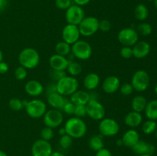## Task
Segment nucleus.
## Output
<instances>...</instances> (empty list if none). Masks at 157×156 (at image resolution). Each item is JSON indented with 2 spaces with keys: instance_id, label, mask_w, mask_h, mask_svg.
Returning a JSON list of instances; mask_svg holds the SVG:
<instances>
[{
  "instance_id": "bb28decb",
  "label": "nucleus",
  "mask_w": 157,
  "mask_h": 156,
  "mask_svg": "<svg viewBox=\"0 0 157 156\" xmlns=\"http://www.w3.org/2000/svg\"><path fill=\"white\" fill-rule=\"evenodd\" d=\"M71 52V45L64 41H59L55 45V53L61 56L67 57Z\"/></svg>"
},
{
  "instance_id": "20e7f679",
  "label": "nucleus",
  "mask_w": 157,
  "mask_h": 156,
  "mask_svg": "<svg viewBox=\"0 0 157 156\" xmlns=\"http://www.w3.org/2000/svg\"><path fill=\"white\" fill-rule=\"evenodd\" d=\"M25 110L29 117L32 119H39L43 117L47 111V105L41 99H34L28 101Z\"/></svg>"
},
{
  "instance_id": "6e6d98bb",
  "label": "nucleus",
  "mask_w": 157,
  "mask_h": 156,
  "mask_svg": "<svg viewBox=\"0 0 157 156\" xmlns=\"http://www.w3.org/2000/svg\"><path fill=\"white\" fill-rule=\"evenodd\" d=\"M154 6L156 7V9H157V0H154Z\"/></svg>"
},
{
  "instance_id": "dca6fc26",
  "label": "nucleus",
  "mask_w": 157,
  "mask_h": 156,
  "mask_svg": "<svg viewBox=\"0 0 157 156\" xmlns=\"http://www.w3.org/2000/svg\"><path fill=\"white\" fill-rule=\"evenodd\" d=\"M121 85V80L117 76H109L103 81L102 89L106 93L112 94L119 90Z\"/></svg>"
},
{
  "instance_id": "b1692460",
  "label": "nucleus",
  "mask_w": 157,
  "mask_h": 156,
  "mask_svg": "<svg viewBox=\"0 0 157 156\" xmlns=\"http://www.w3.org/2000/svg\"><path fill=\"white\" fill-rule=\"evenodd\" d=\"M100 82H101V78L99 75L97 74L96 73H90L85 76L83 84L86 90L91 91L95 90L99 86Z\"/></svg>"
},
{
  "instance_id": "58836bf2",
  "label": "nucleus",
  "mask_w": 157,
  "mask_h": 156,
  "mask_svg": "<svg viewBox=\"0 0 157 156\" xmlns=\"http://www.w3.org/2000/svg\"><path fill=\"white\" fill-rule=\"evenodd\" d=\"M71 5V0H55L56 7L61 10H67Z\"/></svg>"
},
{
  "instance_id": "7ed1b4c3",
  "label": "nucleus",
  "mask_w": 157,
  "mask_h": 156,
  "mask_svg": "<svg viewBox=\"0 0 157 156\" xmlns=\"http://www.w3.org/2000/svg\"><path fill=\"white\" fill-rule=\"evenodd\" d=\"M79 83L78 80L71 76H65L56 82L57 92L65 96H70L78 90Z\"/></svg>"
},
{
  "instance_id": "ea45409f",
  "label": "nucleus",
  "mask_w": 157,
  "mask_h": 156,
  "mask_svg": "<svg viewBox=\"0 0 157 156\" xmlns=\"http://www.w3.org/2000/svg\"><path fill=\"white\" fill-rule=\"evenodd\" d=\"M74 115L78 118H82L84 116H87L86 105H75V110Z\"/></svg>"
},
{
  "instance_id": "1a4fd4ad",
  "label": "nucleus",
  "mask_w": 157,
  "mask_h": 156,
  "mask_svg": "<svg viewBox=\"0 0 157 156\" xmlns=\"http://www.w3.org/2000/svg\"><path fill=\"white\" fill-rule=\"evenodd\" d=\"M117 39L123 46L133 47L139 41V35L136 29L133 28H125L119 32Z\"/></svg>"
},
{
  "instance_id": "79ce46f5",
  "label": "nucleus",
  "mask_w": 157,
  "mask_h": 156,
  "mask_svg": "<svg viewBox=\"0 0 157 156\" xmlns=\"http://www.w3.org/2000/svg\"><path fill=\"white\" fill-rule=\"evenodd\" d=\"M111 28V23L109 20L103 19L99 21V30L103 32H107Z\"/></svg>"
},
{
  "instance_id": "f8f14e48",
  "label": "nucleus",
  "mask_w": 157,
  "mask_h": 156,
  "mask_svg": "<svg viewBox=\"0 0 157 156\" xmlns=\"http://www.w3.org/2000/svg\"><path fill=\"white\" fill-rule=\"evenodd\" d=\"M85 17V13L81 6L71 5L65 12V20L67 24L78 25Z\"/></svg>"
},
{
  "instance_id": "7c9ffc66",
  "label": "nucleus",
  "mask_w": 157,
  "mask_h": 156,
  "mask_svg": "<svg viewBox=\"0 0 157 156\" xmlns=\"http://www.w3.org/2000/svg\"><path fill=\"white\" fill-rule=\"evenodd\" d=\"M156 128L157 124L156 121L148 119V120L146 121V122L143 124L142 130L143 132H144V133H145V134L150 135L156 131Z\"/></svg>"
},
{
  "instance_id": "412c9836",
  "label": "nucleus",
  "mask_w": 157,
  "mask_h": 156,
  "mask_svg": "<svg viewBox=\"0 0 157 156\" xmlns=\"http://www.w3.org/2000/svg\"><path fill=\"white\" fill-rule=\"evenodd\" d=\"M47 101L51 107L60 110H62L64 103L67 101V99L58 92H55L47 96Z\"/></svg>"
},
{
  "instance_id": "f03ea898",
  "label": "nucleus",
  "mask_w": 157,
  "mask_h": 156,
  "mask_svg": "<svg viewBox=\"0 0 157 156\" xmlns=\"http://www.w3.org/2000/svg\"><path fill=\"white\" fill-rule=\"evenodd\" d=\"M20 66L29 70L35 68L40 63L39 53L32 47H25L18 54Z\"/></svg>"
},
{
  "instance_id": "2eb2a0df",
  "label": "nucleus",
  "mask_w": 157,
  "mask_h": 156,
  "mask_svg": "<svg viewBox=\"0 0 157 156\" xmlns=\"http://www.w3.org/2000/svg\"><path fill=\"white\" fill-rule=\"evenodd\" d=\"M69 60L67 57L61 56L57 54L52 55L49 58V65L52 70H62L65 71L68 65Z\"/></svg>"
},
{
  "instance_id": "37998d69",
  "label": "nucleus",
  "mask_w": 157,
  "mask_h": 156,
  "mask_svg": "<svg viewBox=\"0 0 157 156\" xmlns=\"http://www.w3.org/2000/svg\"><path fill=\"white\" fill-rule=\"evenodd\" d=\"M51 77L52 78V80H54L55 81L58 82V80L61 79V78L64 77L66 75L65 71H62V70H52V72L50 73Z\"/></svg>"
},
{
  "instance_id": "e433bc0d",
  "label": "nucleus",
  "mask_w": 157,
  "mask_h": 156,
  "mask_svg": "<svg viewBox=\"0 0 157 156\" xmlns=\"http://www.w3.org/2000/svg\"><path fill=\"white\" fill-rule=\"evenodd\" d=\"M120 92L124 96H130L133 93V87L131 84L130 83H124L122 85H121L119 89Z\"/></svg>"
},
{
  "instance_id": "2f4dec72",
  "label": "nucleus",
  "mask_w": 157,
  "mask_h": 156,
  "mask_svg": "<svg viewBox=\"0 0 157 156\" xmlns=\"http://www.w3.org/2000/svg\"><path fill=\"white\" fill-rule=\"evenodd\" d=\"M136 31L137 32L138 35H143V36H148V35H151L153 28L149 23L143 22L137 26Z\"/></svg>"
},
{
  "instance_id": "c85d7f7f",
  "label": "nucleus",
  "mask_w": 157,
  "mask_h": 156,
  "mask_svg": "<svg viewBox=\"0 0 157 156\" xmlns=\"http://www.w3.org/2000/svg\"><path fill=\"white\" fill-rule=\"evenodd\" d=\"M89 147L93 151H98L101 148H104V143L103 141L102 136H94L90 139L88 142Z\"/></svg>"
},
{
  "instance_id": "09e8293b",
  "label": "nucleus",
  "mask_w": 157,
  "mask_h": 156,
  "mask_svg": "<svg viewBox=\"0 0 157 156\" xmlns=\"http://www.w3.org/2000/svg\"><path fill=\"white\" fill-rule=\"evenodd\" d=\"M8 6L7 0H0V13L6 10Z\"/></svg>"
},
{
  "instance_id": "aec40b11",
  "label": "nucleus",
  "mask_w": 157,
  "mask_h": 156,
  "mask_svg": "<svg viewBox=\"0 0 157 156\" xmlns=\"http://www.w3.org/2000/svg\"><path fill=\"white\" fill-rule=\"evenodd\" d=\"M121 139L124 146L132 148L140 141V135L134 128H130L125 132Z\"/></svg>"
},
{
  "instance_id": "5701e85b",
  "label": "nucleus",
  "mask_w": 157,
  "mask_h": 156,
  "mask_svg": "<svg viewBox=\"0 0 157 156\" xmlns=\"http://www.w3.org/2000/svg\"><path fill=\"white\" fill-rule=\"evenodd\" d=\"M143 122V116L140 113L131 111L126 115L124 118V122L127 126L131 128H136Z\"/></svg>"
},
{
  "instance_id": "c756f323",
  "label": "nucleus",
  "mask_w": 157,
  "mask_h": 156,
  "mask_svg": "<svg viewBox=\"0 0 157 156\" xmlns=\"http://www.w3.org/2000/svg\"><path fill=\"white\" fill-rule=\"evenodd\" d=\"M67 73L70 74V76H78L82 72V67H81V64L76 61H69L68 65H67Z\"/></svg>"
},
{
  "instance_id": "bf43d9fd",
  "label": "nucleus",
  "mask_w": 157,
  "mask_h": 156,
  "mask_svg": "<svg viewBox=\"0 0 157 156\" xmlns=\"http://www.w3.org/2000/svg\"><path fill=\"white\" fill-rule=\"evenodd\" d=\"M156 138H157V128H156Z\"/></svg>"
},
{
  "instance_id": "473e14b6",
  "label": "nucleus",
  "mask_w": 157,
  "mask_h": 156,
  "mask_svg": "<svg viewBox=\"0 0 157 156\" xmlns=\"http://www.w3.org/2000/svg\"><path fill=\"white\" fill-rule=\"evenodd\" d=\"M9 106L13 111H21L22 109H24L23 100L18 98H12L9 101Z\"/></svg>"
},
{
  "instance_id": "4d7b16f0",
  "label": "nucleus",
  "mask_w": 157,
  "mask_h": 156,
  "mask_svg": "<svg viewBox=\"0 0 157 156\" xmlns=\"http://www.w3.org/2000/svg\"><path fill=\"white\" fill-rule=\"evenodd\" d=\"M155 93H156V94L157 95V84H156V86H155Z\"/></svg>"
},
{
  "instance_id": "603ef678",
  "label": "nucleus",
  "mask_w": 157,
  "mask_h": 156,
  "mask_svg": "<svg viewBox=\"0 0 157 156\" xmlns=\"http://www.w3.org/2000/svg\"><path fill=\"white\" fill-rule=\"evenodd\" d=\"M117 146H122V145H124V144H123V142H122V139H118L117 141Z\"/></svg>"
},
{
  "instance_id": "72a5a7b5",
  "label": "nucleus",
  "mask_w": 157,
  "mask_h": 156,
  "mask_svg": "<svg viewBox=\"0 0 157 156\" xmlns=\"http://www.w3.org/2000/svg\"><path fill=\"white\" fill-rule=\"evenodd\" d=\"M60 146L63 148V149H68L71 147L72 144H73V138L71 137L69 135L65 134L64 136H61L59 140Z\"/></svg>"
},
{
  "instance_id": "9d476101",
  "label": "nucleus",
  "mask_w": 157,
  "mask_h": 156,
  "mask_svg": "<svg viewBox=\"0 0 157 156\" xmlns=\"http://www.w3.org/2000/svg\"><path fill=\"white\" fill-rule=\"evenodd\" d=\"M86 112L87 116L94 120L101 121L105 116V109L104 106L98 99H90L86 104Z\"/></svg>"
},
{
  "instance_id": "de8ad7c7",
  "label": "nucleus",
  "mask_w": 157,
  "mask_h": 156,
  "mask_svg": "<svg viewBox=\"0 0 157 156\" xmlns=\"http://www.w3.org/2000/svg\"><path fill=\"white\" fill-rule=\"evenodd\" d=\"M73 1L75 5L82 7V6H86V5L88 4V3L90 2V0H73Z\"/></svg>"
},
{
  "instance_id": "9b49d317",
  "label": "nucleus",
  "mask_w": 157,
  "mask_h": 156,
  "mask_svg": "<svg viewBox=\"0 0 157 156\" xmlns=\"http://www.w3.org/2000/svg\"><path fill=\"white\" fill-rule=\"evenodd\" d=\"M64 116L59 110L52 109L46 111L43 116V121L45 126L55 128L59 127L62 124Z\"/></svg>"
},
{
  "instance_id": "8fccbe9b",
  "label": "nucleus",
  "mask_w": 157,
  "mask_h": 156,
  "mask_svg": "<svg viewBox=\"0 0 157 156\" xmlns=\"http://www.w3.org/2000/svg\"><path fill=\"white\" fill-rule=\"evenodd\" d=\"M50 156H65V155H64L63 153L60 152V151H53Z\"/></svg>"
},
{
  "instance_id": "6ab92c4d",
  "label": "nucleus",
  "mask_w": 157,
  "mask_h": 156,
  "mask_svg": "<svg viewBox=\"0 0 157 156\" xmlns=\"http://www.w3.org/2000/svg\"><path fill=\"white\" fill-rule=\"evenodd\" d=\"M132 150L133 152L136 154L139 155H142V154H150V155H153L154 154L155 151H156V148L153 144L148 143L144 141H142L140 139L139 142L132 147Z\"/></svg>"
},
{
  "instance_id": "ddd939ff",
  "label": "nucleus",
  "mask_w": 157,
  "mask_h": 156,
  "mask_svg": "<svg viewBox=\"0 0 157 156\" xmlns=\"http://www.w3.org/2000/svg\"><path fill=\"white\" fill-rule=\"evenodd\" d=\"M61 35L63 41L72 45L79 40L81 34L78 25L67 24L63 28Z\"/></svg>"
},
{
  "instance_id": "f3484780",
  "label": "nucleus",
  "mask_w": 157,
  "mask_h": 156,
  "mask_svg": "<svg viewBox=\"0 0 157 156\" xmlns=\"http://www.w3.org/2000/svg\"><path fill=\"white\" fill-rule=\"evenodd\" d=\"M133 57L137 59H142L148 56L150 52V45L146 41H138L132 47Z\"/></svg>"
},
{
  "instance_id": "a18cd8bd",
  "label": "nucleus",
  "mask_w": 157,
  "mask_h": 156,
  "mask_svg": "<svg viewBox=\"0 0 157 156\" xmlns=\"http://www.w3.org/2000/svg\"><path fill=\"white\" fill-rule=\"evenodd\" d=\"M9 70V65L5 61H1L0 62V74H5Z\"/></svg>"
},
{
  "instance_id": "a211bd4d",
  "label": "nucleus",
  "mask_w": 157,
  "mask_h": 156,
  "mask_svg": "<svg viewBox=\"0 0 157 156\" xmlns=\"http://www.w3.org/2000/svg\"><path fill=\"white\" fill-rule=\"evenodd\" d=\"M26 93L31 96H38L44 92V86L36 80H30L25 85Z\"/></svg>"
},
{
  "instance_id": "393cba45",
  "label": "nucleus",
  "mask_w": 157,
  "mask_h": 156,
  "mask_svg": "<svg viewBox=\"0 0 157 156\" xmlns=\"http://www.w3.org/2000/svg\"><path fill=\"white\" fill-rule=\"evenodd\" d=\"M147 102H147V99H146L144 96H141V95L136 96L135 97H133V99H132V110H133V111L141 113V112L145 110Z\"/></svg>"
},
{
  "instance_id": "c03bdc74",
  "label": "nucleus",
  "mask_w": 157,
  "mask_h": 156,
  "mask_svg": "<svg viewBox=\"0 0 157 156\" xmlns=\"http://www.w3.org/2000/svg\"><path fill=\"white\" fill-rule=\"evenodd\" d=\"M95 156H112V154L110 150H108L107 148H103L99 151H96Z\"/></svg>"
},
{
  "instance_id": "3c124183",
  "label": "nucleus",
  "mask_w": 157,
  "mask_h": 156,
  "mask_svg": "<svg viewBox=\"0 0 157 156\" xmlns=\"http://www.w3.org/2000/svg\"><path fill=\"white\" fill-rule=\"evenodd\" d=\"M58 133H59L60 136H64V135L66 134V130L65 128H64V127H63V128H61L59 130H58Z\"/></svg>"
},
{
  "instance_id": "cd10ccee",
  "label": "nucleus",
  "mask_w": 157,
  "mask_h": 156,
  "mask_svg": "<svg viewBox=\"0 0 157 156\" xmlns=\"http://www.w3.org/2000/svg\"><path fill=\"white\" fill-rule=\"evenodd\" d=\"M134 16L139 21H145L149 16V10L144 4H138L134 9Z\"/></svg>"
},
{
  "instance_id": "f704fd0d",
  "label": "nucleus",
  "mask_w": 157,
  "mask_h": 156,
  "mask_svg": "<svg viewBox=\"0 0 157 156\" xmlns=\"http://www.w3.org/2000/svg\"><path fill=\"white\" fill-rule=\"evenodd\" d=\"M40 136H41V139L49 142V141H51L52 139H53L54 136H55L53 128H50V127H47V126L44 127V128L41 130Z\"/></svg>"
},
{
  "instance_id": "5fc2aeb1",
  "label": "nucleus",
  "mask_w": 157,
  "mask_h": 156,
  "mask_svg": "<svg viewBox=\"0 0 157 156\" xmlns=\"http://www.w3.org/2000/svg\"><path fill=\"white\" fill-rule=\"evenodd\" d=\"M0 156H8V155H7V154L5 152V151L0 150Z\"/></svg>"
},
{
  "instance_id": "c9c22d12",
  "label": "nucleus",
  "mask_w": 157,
  "mask_h": 156,
  "mask_svg": "<svg viewBox=\"0 0 157 156\" xmlns=\"http://www.w3.org/2000/svg\"><path fill=\"white\" fill-rule=\"evenodd\" d=\"M14 76H15V79L18 80H24L28 76L27 69L23 67L22 66H19L15 70Z\"/></svg>"
},
{
  "instance_id": "a19ab883",
  "label": "nucleus",
  "mask_w": 157,
  "mask_h": 156,
  "mask_svg": "<svg viewBox=\"0 0 157 156\" xmlns=\"http://www.w3.org/2000/svg\"><path fill=\"white\" fill-rule=\"evenodd\" d=\"M75 110V105L70 101V99H67L66 102L64 103V106H63L62 110L66 113V114L68 115H74Z\"/></svg>"
},
{
  "instance_id": "423d86ee",
  "label": "nucleus",
  "mask_w": 157,
  "mask_h": 156,
  "mask_svg": "<svg viewBox=\"0 0 157 156\" xmlns=\"http://www.w3.org/2000/svg\"><path fill=\"white\" fill-rule=\"evenodd\" d=\"M71 54L75 58L81 61L88 60L92 55L91 45L83 40H78L72 44Z\"/></svg>"
},
{
  "instance_id": "6e6552de",
  "label": "nucleus",
  "mask_w": 157,
  "mask_h": 156,
  "mask_svg": "<svg viewBox=\"0 0 157 156\" xmlns=\"http://www.w3.org/2000/svg\"><path fill=\"white\" fill-rule=\"evenodd\" d=\"M98 129L102 136L112 137L119 132L120 125L115 119L111 118H104L100 121Z\"/></svg>"
},
{
  "instance_id": "a878e982",
  "label": "nucleus",
  "mask_w": 157,
  "mask_h": 156,
  "mask_svg": "<svg viewBox=\"0 0 157 156\" xmlns=\"http://www.w3.org/2000/svg\"><path fill=\"white\" fill-rule=\"evenodd\" d=\"M144 112L148 119L157 120V99H153L147 102Z\"/></svg>"
},
{
  "instance_id": "864d4df0",
  "label": "nucleus",
  "mask_w": 157,
  "mask_h": 156,
  "mask_svg": "<svg viewBox=\"0 0 157 156\" xmlns=\"http://www.w3.org/2000/svg\"><path fill=\"white\" fill-rule=\"evenodd\" d=\"M3 58H4V55H3V53L2 51V50L0 49V62L3 61Z\"/></svg>"
},
{
  "instance_id": "4c0bfd02",
  "label": "nucleus",
  "mask_w": 157,
  "mask_h": 156,
  "mask_svg": "<svg viewBox=\"0 0 157 156\" xmlns=\"http://www.w3.org/2000/svg\"><path fill=\"white\" fill-rule=\"evenodd\" d=\"M120 54L124 59H130L133 57V49L132 47L123 46L122 48L120 50Z\"/></svg>"
},
{
  "instance_id": "f257e3e1",
  "label": "nucleus",
  "mask_w": 157,
  "mask_h": 156,
  "mask_svg": "<svg viewBox=\"0 0 157 156\" xmlns=\"http://www.w3.org/2000/svg\"><path fill=\"white\" fill-rule=\"evenodd\" d=\"M66 134L69 135L73 139H80L85 136L87 132V125L81 118H70L64 124Z\"/></svg>"
},
{
  "instance_id": "49530a36",
  "label": "nucleus",
  "mask_w": 157,
  "mask_h": 156,
  "mask_svg": "<svg viewBox=\"0 0 157 156\" xmlns=\"http://www.w3.org/2000/svg\"><path fill=\"white\" fill-rule=\"evenodd\" d=\"M46 95L48 96L51 93H53L55 92H57V88H56V84H50L47 87L46 89Z\"/></svg>"
},
{
  "instance_id": "13d9d810",
  "label": "nucleus",
  "mask_w": 157,
  "mask_h": 156,
  "mask_svg": "<svg viewBox=\"0 0 157 156\" xmlns=\"http://www.w3.org/2000/svg\"><path fill=\"white\" fill-rule=\"evenodd\" d=\"M139 156H153V155H150V154H142V155H139Z\"/></svg>"
},
{
  "instance_id": "052dcab7",
  "label": "nucleus",
  "mask_w": 157,
  "mask_h": 156,
  "mask_svg": "<svg viewBox=\"0 0 157 156\" xmlns=\"http://www.w3.org/2000/svg\"><path fill=\"white\" fill-rule=\"evenodd\" d=\"M148 1H154V0H148Z\"/></svg>"
},
{
  "instance_id": "39448f33",
  "label": "nucleus",
  "mask_w": 157,
  "mask_h": 156,
  "mask_svg": "<svg viewBox=\"0 0 157 156\" xmlns=\"http://www.w3.org/2000/svg\"><path fill=\"white\" fill-rule=\"evenodd\" d=\"M78 26L81 35L90 37L99 31V20L94 16L84 17Z\"/></svg>"
},
{
  "instance_id": "0eeeda50",
  "label": "nucleus",
  "mask_w": 157,
  "mask_h": 156,
  "mask_svg": "<svg viewBox=\"0 0 157 156\" xmlns=\"http://www.w3.org/2000/svg\"><path fill=\"white\" fill-rule=\"evenodd\" d=\"M133 90L137 92H144L147 90L150 84L149 73L144 70H138L133 73L131 83Z\"/></svg>"
},
{
  "instance_id": "4468645a",
  "label": "nucleus",
  "mask_w": 157,
  "mask_h": 156,
  "mask_svg": "<svg viewBox=\"0 0 157 156\" xmlns=\"http://www.w3.org/2000/svg\"><path fill=\"white\" fill-rule=\"evenodd\" d=\"M52 152L50 142L41 139L35 141L32 146V156H50Z\"/></svg>"
},
{
  "instance_id": "4be33fe9",
  "label": "nucleus",
  "mask_w": 157,
  "mask_h": 156,
  "mask_svg": "<svg viewBox=\"0 0 157 156\" xmlns=\"http://www.w3.org/2000/svg\"><path fill=\"white\" fill-rule=\"evenodd\" d=\"M90 99V93L84 90H78L70 96V101L75 105H86Z\"/></svg>"
}]
</instances>
